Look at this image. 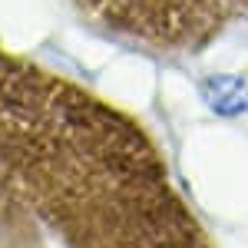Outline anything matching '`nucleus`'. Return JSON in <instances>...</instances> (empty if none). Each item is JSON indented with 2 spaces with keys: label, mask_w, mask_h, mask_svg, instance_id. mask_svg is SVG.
Here are the masks:
<instances>
[{
  "label": "nucleus",
  "mask_w": 248,
  "mask_h": 248,
  "mask_svg": "<svg viewBox=\"0 0 248 248\" xmlns=\"http://www.w3.org/2000/svg\"><path fill=\"white\" fill-rule=\"evenodd\" d=\"M205 96L215 109H245L248 106V86L238 77H218L205 83Z\"/></svg>",
  "instance_id": "obj_3"
},
{
  "label": "nucleus",
  "mask_w": 248,
  "mask_h": 248,
  "mask_svg": "<svg viewBox=\"0 0 248 248\" xmlns=\"http://www.w3.org/2000/svg\"><path fill=\"white\" fill-rule=\"evenodd\" d=\"M0 248H53L37 218L23 209L0 212Z\"/></svg>",
  "instance_id": "obj_2"
},
{
  "label": "nucleus",
  "mask_w": 248,
  "mask_h": 248,
  "mask_svg": "<svg viewBox=\"0 0 248 248\" xmlns=\"http://www.w3.org/2000/svg\"><path fill=\"white\" fill-rule=\"evenodd\" d=\"M3 209H17V205H14V202H10V199H7V192L0 189V212Z\"/></svg>",
  "instance_id": "obj_4"
},
{
  "label": "nucleus",
  "mask_w": 248,
  "mask_h": 248,
  "mask_svg": "<svg viewBox=\"0 0 248 248\" xmlns=\"http://www.w3.org/2000/svg\"><path fill=\"white\" fill-rule=\"evenodd\" d=\"M0 189L66 248H205L133 123L3 53Z\"/></svg>",
  "instance_id": "obj_1"
}]
</instances>
